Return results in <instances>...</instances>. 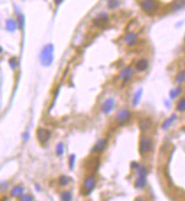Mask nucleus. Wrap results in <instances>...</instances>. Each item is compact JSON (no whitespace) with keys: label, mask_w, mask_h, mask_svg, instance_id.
I'll use <instances>...</instances> for the list:
<instances>
[{"label":"nucleus","mask_w":185,"mask_h":201,"mask_svg":"<svg viewBox=\"0 0 185 201\" xmlns=\"http://www.w3.org/2000/svg\"><path fill=\"white\" fill-rule=\"evenodd\" d=\"M1 52H2V47H0V53H1Z\"/></svg>","instance_id":"nucleus-32"},{"label":"nucleus","mask_w":185,"mask_h":201,"mask_svg":"<svg viewBox=\"0 0 185 201\" xmlns=\"http://www.w3.org/2000/svg\"><path fill=\"white\" fill-rule=\"evenodd\" d=\"M140 5H141L142 10L147 14H153L159 7L157 0H142Z\"/></svg>","instance_id":"nucleus-2"},{"label":"nucleus","mask_w":185,"mask_h":201,"mask_svg":"<svg viewBox=\"0 0 185 201\" xmlns=\"http://www.w3.org/2000/svg\"><path fill=\"white\" fill-rule=\"evenodd\" d=\"M114 106H115V100H112V98H109V100H107L102 104L101 110H102V112L104 114H108V113H110V112L112 111Z\"/></svg>","instance_id":"nucleus-8"},{"label":"nucleus","mask_w":185,"mask_h":201,"mask_svg":"<svg viewBox=\"0 0 185 201\" xmlns=\"http://www.w3.org/2000/svg\"><path fill=\"white\" fill-rule=\"evenodd\" d=\"M62 200H64V201L72 200V195H70L69 192H62Z\"/></svg>","instance_id":"nucleus-24"},{"label":"nucleus","mask_w":185,"mask_h":201,"mask_svg":"<svg viewBox=\"0 0 185 201\" xmlns=\"http://www.w3.org/2000/svg\"><path fill=\"white\" fill-rule=\"evenodd\" d=\"M184 6H185V0H174L170 5L171 10H174V11L182 9Z\"/></svg>","instance_id":"nucleus-11"},{"label":"nucleus","mask_w":185,"mask_h":201,"mask_svg":"<svg viewBox=\"0 0 185 201\" xmlns=\"http://www.w3.org/2000/svg\"><path fill=\"white\" fill-rule=\"evenodd\" d=\"M147 184V168L144 166H140L137 168V179L135 181V187L142 189Z\"/></svg>","instance_id":"nucleus-3"},{"label":"nucleus","mask_w":185,"mask_h":201,"mask_svg":"<svg viewBox=\"0 0 185 201\" xmlns=\"http://www.w3.org/2000/svg\"><path fill=\"white\" fill-rule=\"evenodd\" d=\"M9 63H10V67L13 68V69H16V67H17V59L16 58H12L9 60Z\"/></svg>","instance_id":"nucleus-26"},{"label":"nucleus","mask_w":185,"mask_h":201,"mask_svg":"<svg viewBox=\"0 0 185 201\" xmlns=\"http://www.w3.org/2000/svg\"><path fill=\"white\" fill-rule=\"evenodd\" d=\"M96 187V179L93 177V176H90L88 177L85 182H84V184H83V189H84V192H85V195H89L90 192L94 189Z\"/></svg>","instance_id":"nucleus-6"},{"label":"nucleus","mask_w":185,"mask_h":201,"mask_svg":"<svg viewBox=\"0 0 185 201\" xmlns=\"http://www.w3.org/2000/svg\"><path fill=\"white\" fill-rule=\"evenodd\" d=\"M148 66H149L148 61L144 60V59H142V60L137 61L135 68H136L137 71H144V70H147V69H148Z\"/></svg>","instance_id":"nucleus-15"},{"label":"nucleus","mask_w":185,"mask_h":201,"mask_svg":"<svg viewBox=\"0 0 185 201\" xmlns=\"http://www.w3.org/2000/svg\"><path fill=\"white\" fill-rule=\"evenodd\" d=\"M50 134H51V132L47 129H44V128H39L38 131H36L38 140L40 141L41 144H46L50 139Z\"/></svg>","instance_id":"nucleus-5"},{"label":"nucleus","mask_w":185,"mask_h":201,"mask_svg":"<svg viewBox=\"0 0 185 201\" xmlns=\"http://www.w3.org/2000/svg\"><path fill=\"white\" fill-rule=\"evenodd\" d=\"M152 148V140L149 137H143L140 141V154L144 155L150 151Z\"/></svg>","instance_id":"nucleus-4"},{"label":"nucleus","mask_w":185,"mask_h":201,"mask_svg":"<svg viewBox=\"0 0 185 201\" xmlns=\"http://www.w3.org/2000/svg\"><path fill=\"white\" fill-rule=\"evenodd\" d=\"M132 167H139V165L136 163H132Z\"/></svg>","instance_id":"nucleus-30"},{"label":"nucleus","mask_w":185,"mask_h":201,"mask_svg":"<svg viewBox=\"0 0 185 201\" xmlns=\"http://www.w3.org/2000/svg\"><path fill=\"white\" fill-rule=\"evenodd\" d=\"M52 52H54V45L52 44H48L43 47V50L41 51L40 54V60H41L42 66L48 67L52 63L54 57H52Z\"/></svg>","instance_id":"nucleus-1"},{"label":"nucleus","mask_w":185,"mask_h":201,"mask_svg":"<svg viewBox=\"0 0 185 201\" xmlns=\"http://www.w3.org/2000/svg\"><path fill=\"white\" fill-rule=\"evenodd\" d=\"M185 81V71H181L176 77V83L177 84H183Z\"/></svg>","instance_id":"nucleus-20"},{"label":"nucleus","mask_w":185,"mask_h":201,"mask_svg":"<svg viewBox=\"0 0 185 201\" xmlns=\"http://www.w3.org/2000/svg\"><path fill=\"white\" fill-rule=\"evenodd\" d=\"M177 110L179 112H185V97L181 98L177 103Z\"/></svg>","instance_id":"nucleus-19"},{"label":"nucleus","mask_w":185,"mask_h":201,"mask_svg":"<svg viewBox=\"0 0 185 201\" xmlns=\"http://www.w3.org/2000/svg\"><path fill=\"white\" fill-rule=\"evenodd\" d=\"M18 27L20 28H23L24 27V17L22 15L18 16Z\"/></svg>","instance_id":"nucleus-27"},{"label":"nucleus","mask_w":185,"mask_h":201,"mask_svg":"<svg viewBox=\"0 0 185 201\" xmlns=\"http://www.w3.org/2000/svg\"><path fill=\"white\" fill-rule=\"evenodd\" d=\"M184 41H185V39H184Z\"/></svg>","instance_id":"nucleus-34"},{"label":"nucleus","mask_w":185,"mask_h":201,"mask_svg":"<svg viewBox=\"0 0 185 201\" xmlns=\"http://www.w3.org/2000/svg\"><path fill=\"white\" fill-rule=\"evenodd\" d=\"M181 93H182V88L178 87V88H176V89H173V90L170 92V97L171 98H175V97L178 96Z\"/></svg>","instance_id":"nucleus-22"},{"label":"nucleus","mask_w":185,"mask_h":201,"mask_svg":"<svg viewBox=\"0 0 185 201\" xmlns=\"http://www.w3.org/2000/svg\"><path fill=\"white\" fill-rule=\"evenodd\" d=\"M74 161H75V155H72L69 158V167L70 168L74 167Z\"/></svg>","instance_id":"nucleus-28"},{"label":"nucleus","mask_w":185,"mask_h":201,"mask_svg":"<svg viewBox=\"0 0 185 201\" xmlns=\"http://www.w3.org/2000/svg\"><path fill=\"white\" fill-rule=\"evenodd\" d=\"M6 26H7V29L8 31H10V32H13L16 29V26H17V24H16V22L13 19H8L6 22Z\"/></svg>","instance_id":"nucleus-17"},{"label":"nucleus","mask_w":185,"mask_h":201,"mask_svg":"<svg viewBox=\"0 0 185 201\" xmlns=\"http://www.w3.org/2000/svg\"><path fill=\"white\" fill-rule=\"evenodd\" d=\"M132 76H133V71H132V68L131 67H127L126 69H124L123 71H122V74H120V77L123 78L125 83L130 80Z\"/></svg>","instance_id":"nucleus-12"},{"label":"nucleus","mask_w":185,"mask_h":201,"mask_svg":"<svg viewBox=\"0 0 185 201\" xmlns=\"http://www.w3.org/2000/svg\"><path fill=\"white\" fill-rule=\"evenodd\" d=\"M175 120H176V115L174 114V115H171V116L169 118V119H168V120L165 121L164 124H163V129H164V130H166V129H168V128L170 127L171 123H173V122H174Z\"/></svg>","instance_id":"nucleus-16"},{"label":"nucleus","mask_w":185,"mask_h":201,"mask_svg":"<svg viewBox=\"0 0 185 201\" xmlns=\"http://www.w3.org/2000/svg\"><path fill=\"white\" fill-rule=\"evenodd\" d=\"M21 199L22 200H33V198L30 197V195H24V197H22Z\"/></svg>","instance_id":"nucleus-29"},{"label":"nucleus","mask_w":185,"mask_h":201,"mask_svg":"<svg viewBox=\"0 0 185 201\" xmlns=\"http://www.w3.org/2000/svg\"><path fill=\"white\" fill-rule=\"evenodd\" d=\"M107 1H109V2H110V1H112V0H107Z\"/></svg>","instance_id":"nucleus-33"},{"label":"nucleus","mask_w":185,"mask_h":201,"mask_svg":"<svg viewBox=\"0 0 185 201\" xmlns=\"http://www.w3.org/2000/svg\"><path fill=\"white\" fill-rule=\"evenodd\" d=\"M59 2H62V0H56V5H59Z\"/></svg>","instance_id":"nucleus-31"},{"label":"nucleus","mask_w":185,"mask_h":201,"mask_svg":"<svg viewBox=\"0 0 185 201\" xmlns=\"http://www.w3.org/2000/svg\"><path fill=\"white\" fill-rule=\"evenodd\" d=\"M108 20H109L108 16H107L106 14H102V15L98 16L96 19L93 20V24H94L96 26H98V27H102V26H104L107 23H108Z\"/></svg>","instance_id":"nucleus-9"},{"label":"nucleus","mask_w":185,"mask_h":201,"mask_svg":"<svg viewBox=\"0 0 185 201\" xmlns=\"http://www.w3.org/2000/svg\"><path fill=\"white\" fill-rule=\"evenodd\" d=\"M106 145H107V140H100L96 146H94V148L92 149V154L102 151L103 149H104V147H106Z\"/></svg>","instance_id":"nucleus-14"},{"label":"nucleus","mask_w":185,"mask_h":201,"mask_svg":"<svg viewBox=\"0 0 185 201\" xmlns=\"http://www.w3.org/2000/svg\"><path fill=\"white\" fill-rule=\"evenodd\" d=\"M141 95H142V89H140L136 94H135V96H134V100H133V105H136L137 103H139Z\"/></svg>","instance_id":"nucleus-23"},{"label":"nucleus","mask_w":185,"mask_h":201,"mask_svg":"<svg viewBox=\"0 0 185 201\" xmlns=\"http://www.w3.org/2000/svg\"><path fill=\"white\" fill-rule=\"evenodd\" d=\"M22 193H23V188L21 187H15L12 190V195H14V197H21Z\"/></svg>","instance_id":"nucleus-18"},{"label":"nucleus","mask_w":185,"mask_h":201,"mask_svg":"<svg viewBox=\"0 0 185 201\" xmlns=\"http://www.w3.org/2000/svg\"><path fill=\"white\" fill-rule=\"evenodd\" d=\"M136 41H137V35L135 33H130L125 36V42H126L128 45H133V44H135V43H136Z\"/></svg>","instance_id":"nucleus-13"},{"label":"nucleus","mask_w":185,"mask_h":201,"mask_svg":"<svg viewBox=\"0 0 185 201\" xmlns=\"http://www.w3.org/2000/svg\"><path fill=\"white\" fill-rule=\"evenodd\" d=\"M56 153H57L58 156H62V155L64 154V145H62V144H59V145L57 146V148H56Z\"/></svg>","instance_id":"nucleus-25"},{"label":"nucleus","mask_w":185,"mask_h":201,"mask_svg":"<svg viewBox=\"0 0 185 201\" xmlns=\"http://www.w3.org/2000/svg\"><path fill=\"white\" fill-rule=\"evenodd\" d=\"M131 119V112L128 110H120L118 113L116 114V121L117 122H120V123H123V122H126V121H128Z\"/></svg>","instance_id":"nucleus-7"},{"label":"nucleus","mask_w":185,"mask_h":201,"mask_svg":"<svg viewBox=\"0 0 185 201\" xmlns=\"http://www.w3.org/2000/svg\"><path fill=\"white\" fill-rule=\"evenodd\" d=\"M140 129L145 132V131H148V130H150L151 129V126H152V122H151L150 119H142V120L140 121Z\"/></svg>","instance_id":"nucleus-10"},{"label":"nucleus","mask_w":185,"mask_h":201,"mask_svg":"<svg viewBox=\"0 0 185 201\" xmlns=\"http://www.w3.org/2000/svg\"><path fill=\"white\" fill-rule=\"evenodd\" d=\"M69 182H70V177H68V176H62V177L59 179L60 185H67Z\"/></svg>","instance_id":"nucleus-21"}]
</instances>
